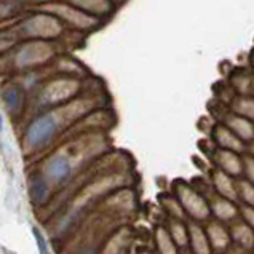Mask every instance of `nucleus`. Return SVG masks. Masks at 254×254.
<instances>
[{"label":"nucleus","mask_w":254,"mask_h":254,"mask_svg":"<svg viewBox=\"0 0 254 254\" xmlns=\"http://www.w3.org/2000/svg\"><path fill=\"white\" fill-rule=\"evenodd\" d=\"M174 195H176V198L183 205L189 219L197 222H206L211 217L209 201L198 189L184 183V181H178L174 184Z\"/></svg>","instance_id":"nucleus-1"},{"label":"nucleus","mask_w":254,"mask_h":254,"mask_svg":"<svg viewBox=\"0 0 254 254\" xmlns=\"http://www.w3.org/2000/svg\"><path fill=\"white\" fill-rule=\"evenodd\" d=\"M58 133V119L55 115H40L31 122L24 134V142L29 149L39 150L48 146Z\"/></svg>","instance_id":"nucleus-2"},{"label":"nucleus","mask_w":254,"mask_h":254,"mask_svg":"<svg viewBox=\"0 0 254 254\" xmlns=\"http://www.w3.org/2000/svg\"><path fill=\"white\" fill-rule=\"evenodd\" d=\"M21 31H23L24 37L48 40L60 35V32L63 31V26L60 23V19L55 16H50V14H35V16L29 18L21 26Z\"/></svg>","instance_id":"nucleus-3"},{"label":"nucleus","mask_w":254,"mask_h":254,"mask_svg":"<svg viewBox=\"0 0 254 254\" xmlns=\"http://www.w3.org/2000/svg\"><path fill=\"white\" fill-rule=\"evenodd\" d=\"M53 11L56 14H61L64 19H67V23H70L77 29H93L99 24L98 16H93V14L77 8V6H74L72 3H67V5L56 3L53 5Z\"/></svg>","instance_id":"nucleus-4"},{"label":"nucleus","mask_w":254,"mask_h":254,"mask_svg":"<svg viewBox=\"0 0 254 254\" xmlns=\"http://www.w3.org/2000/svg\"><path fill=\"white\" fill-rule=\"evenodd\" d=\"M206 235H208V240H209V246L214 253H224L227 251L230 246H232V237H230V232L229 227L226 226V222H222L219 219H209L206 221Z\"/></svg>","instance_id":"nucleus-5"},{"label":"nucleus","mask_w":254,"mask_h":254,"mask_svg":"<svg viewBox=\"0 0 254 254\" xmlns=\"http://www.w3.org/2000/svg\"><path fill=\"white\" fill-rule=\"evenodd\" d=\"M213 141L217 147L234 150L238 154H245L246 152V142H243L229 127H226L224 123H216L213 127Z\"/></svg>","instance_id":"nucleus-6"},{"label":"nucleus","mask_w":254,"mask_h":254,"mask_svg":"<svg viewBox=\"0 0 254 254\" xmlns=\"http://www.w3.org/2000/svg\"><path fill=\"white\" fill-rule=\"evenodd\" d=\"M213 158H214L216 166H219L221 170L229 173L230 176H234V178L243 176V157H242V154H238V152H234V150L217 147L214 150Z\"/></svg>","instance_id":"nucleus-7"},{"label":"nucleus","mask_w":254,"mask_h":254,"mask_svg":"<svg viewBox=\"0 0 254 254\" xmlns=\"http://www.w3.org/2000/svg\"><path fill=\"white\" fill-rule=\"evenodd\" d=\"M209 201V209H211V216L222 222H232L240 216L238 211V203L234 200H229L222 197L219 193H213V197L208 200Z\"/></svg>","instance_id":"nucleus-8"},{"label":"nucleus","mask_w":254,"mask_h":254,"mask_svg":"<svg viewBox=\"0 0 254 254\" xmlns=\"http://www.w3.org/2000/svg\"><path fill=\"white\" fill-rule=\"evenodd\" d=\"M211 186L216 193H219L229 200H234L237 203L240 201L238 200V192H237V179L234 176H230V174L224 170H221L219 166H216L211 171Z\"/></svg>","instance_id":"nucleus-9"},{"label":"nucleus","mask_w":254,"mask_h":254,"mask_svg":"<svg viewBox=\"0 0 254 254\" xmlns=\"http://www.w3.org/2000/svg\"><path fill=\"white\" fill-rule=\"evenodd\" d=\"M229 232L232 237V243L240 250L251 251L254 248V229L250 224H246L240 216L230 222Z\"/></svg>","instance_id":"nucleus-10"},{"label":"nucleus","mask_w":254,"mask_h":254,"mask_svg":"<svg viewBox=\"0 0 254 254\" xmlns=\"http://www.w3.org/2000/svg\"><path fill=\"white\" fill-rule=\"evenodd\" d=\"M224 125L229 127L243 142L250 144L254 141V122L250 119H245L242 115H238L235 112H229L224 115Z\"/></svg>","instance_id":"nucleus-11"},{"label":"nucleus","mask_w":254,"mask_h":254,"mask_svg":"<svg viewBox=\"0 0 254 254\" xmlns=\"http://www.w3.org/2000/svg\"><path fill=\"white\" fill-rule=\"evenodd\" d=\"M187 229H189V246H190L193 254H211L213 253L211 246H209L206 230L201 226V222L189 219Z\"/></svg>","instance_id":"nucleus-12"},{"label":"nucleus","mask_w":254,"mask_h":254,"mask_svg":"<svg viewBox=\"0 0 254 254\" xmlns=\"http://www.w3.org/2000/svg\"><path fill=\"white\" fill-rule=\"evenodd\" d=\"M2 101L13 117H19L26 107V93L18 85H10L2 91Z\"/></svg>","instance_id":"nucleus-13"},{"label":"nucleus","mask_w":254,"mask_h":254,"mask_svg":"<svg viewBox=\"0 0 254 254\" xmlns=\"http://www.w3.org/2000/svg\"><path fill=\"white\" fill-rule=\"evenodd\" d=\"M50 50L48 45L43 40L42 43H29V45L21 50L19 56H18V66L19 67H29V66H34L35 63H40V61H45L47 58L50 56Z\"/></svg>","instance_id":"nucleus-14"},{"label":"nucleus","mask_w":254,"mask_h":254,"mask_svg":"<svg viewBox=\"0 0 254 254\" xmlns=\"http://www.w3.org/2000/svg\"><path fill=\"white\" fill-rule=\"evenodd\" d=\"M47 176L53 183H64L70 176V162L64 155H55L47 165Z\"/></svg>","instance_id":"nucleus-15"},{"label":"nucleus","mask_w":254,"mask_h":254,"mask_svg":"<svg viewBox=\"0 0 254 254\" xmlns=\"http://www.w3.org/2000/svg\"><path fill=\"white\" fill-rule=\"evenodd\" d=\"M77 8H80L93 16H104L112 11V2L111 0H69Z\"/></svg>","instance_id":"nucleus-16"},{"label":"nucleus","mask_w":254,"mask_h":254,"mask_svg":"<svg viewBox=\"0 0 254 254\" xmlns=\"http://www.w3.org/2000/svg\"><path fill=\"white\" fill-rule=\"evenodd\" d=\"M230 111L254 122V96H251V94H235L234 99L230 101Z\"/></svg>","instance_id":"nucleus-17"},{"label":"nucleus","mask_w":254,"mask_h":254,"mask_svg":"<svg viewBox=\"0 0 254 254\" xmlns=\"http://www.w3.org/2000/svg\"><path fill=\"white\" fill-rule=\"evenodd\" d=\"M29 192H31V198L37 205H45L50 198V187L45 178H42L40 174L31 178V184H29Z\"/></svg>","instance_id":"nucleus-18"},{"label":"nucleus","mask_w":254,"mask_h":254,"mask_svg":"<svg viewBox=\"0 0 254 254\" xmlns=\"http://www.w3.org/2000/svg\"><path fill=\"white\" fill-rule=\"evenodd\" d=\"M168 230H170V234L173 237L174 243H176V246H178V250L187 248V246H189V229H187L186 221L170 217Z\"/></svg>","instance_id":"nucleus-19"},{"label":"nucleus","mask_w":254,"mask_h":254,"mask_svg":"<svg viewBox=\"0 0 254 254\" xmlns=\"http://www.w3.org/2000/svg\"><path fill=\"white\" fill-rule=\"evenodd\" d=\"M155 245H157V250L162 254H176L178 253V246L174 243L168 227L158 226L155 229Z\"/></svg>","instance_id":"nucleus-20"},{"label":"nucleus","mask_w":254,"mask_h":254,"mask_svg":"<svg viewBox=\"0 0 254 254\" xmlns=\"http://www.w3.org/2000/svg\"><path fill=\"white\" fill-rule=\"evenodd\" d=\"M162 201V206L166 213H168L170 217H174V219H183L187 221V214L184 211L183 205L179 203V200L176 198V195H170V193H165L160 197Z\"/></svg>","instance_id":"nucleus-21"},{"label":"nucleus","mask_w":254,"mask_h":254,"mask_svg":"<svg viewBox=\"0 0 254 254\" xmlns=\"http://www.w3.org/2000/svg\"><path fill=\"white\" fill-rule=\"evenodd\" d=\"M253 82H254V75L246 74V72H238V74L232 75L230 78V85L237 94H251Z\"/></svg>","instance_id":"nucleus-22"},{"label":"nucleus","mask_w":254,"mask_h":254,"mask_svg":"<svg viewBox=\"0 0 254 254\" xmlns=\"http://www.w3.org/2000/svg\"><path fill=\"white\" fill-rule=\"evenodd\" d=\"M237 192H238V200L240 203H246V205L254 206V184L250 183L246 178L237 179Z\"/></svg>","instance_id":"nucleus-23"},{"label":"nucleus","mask_w":254,"mask_h":254,"mask_svg":"<svg viewBox=\"0 0 254 254\" xmlns=\"http://www.w3.org/2000/svg\"><path fill=\"white\" fill-rule=\"evenodd\" d=\"M238 211H240V217L254 229V206L246 205V203H238Z\"/></svg>","instance_id":"nucleus-24"},{"label":"nucleus","mask_w":254,"mask_h":254,"mask_svg":"<svg viewBox=\"0 0 254 254\" xmlns=\"http://www.w3.org/2000/svg\"><path fill=\"white\" fill-rule=\"evenodd\" d=\"M243 176L254 184V157L250 154L243 155Z\"/></svg>","instance_id":"nucleus-25"},{"label":"nucleus","mask_w":254,"mask_h":254,"mask_svg":"<svg viewBox=\"0 0 254 254\" xmlns=\"http://www.w3.org/2000/svg\"><path fill=\"white\" fill-rule=\"evenodd\" d=\"M32 232H34V237H35V240H37L39 250H40L42 253H47V251H48V248H47V242H45V238L42 237L40 230H39L37 227H34V229H32Z\"/></svg>","instance_id":"nucleus-26"},{"label":"nucleus","mask_w":254,"mask_h":254,"mask_svg":"<svg viewBox=\"0 0 254 254\" xmlns=\"http://www.w3.org/2000/svg\"><path fill=\"white\" fill-rule=\"evenodd\" d=\"M246 152H248L250 155H253V157H254V141H251V142H250V146H246Z\"/></svg>","instance_id":"nucleus-27"},{"label":"nucleus","mask_w":254,"mask_h":254,"mask_svg":"<svg viewBox=\"0 0 254 254\" xmlns=\"http://www.w3.org/2000/svg\"><path fill=\"white\" fill-rule=\"evenodd\" d=\"M3 129V122H2V115H0V131Z\"/></svg>","instance_id":"nucleus-28"},{"label":"nucleus","mask_w":254,"mask_h":254,"mask_svg":"<svg viewBox=\"0 0 254 254\" xmlns=\"http://www.w3.org/2000/svg\"><path fill=\"white\" fill-rule=\"evenodd\" d=\"M251 64H253V67H254V53L251 55Z\"/></svg>","instance_id":"nucleus-29"},{"label":"nucleus","mask_w":254,"mask_h":254,"mask_svg":"<svg viewBox=\"0 0 254 254\" xmlns=\"http://www.w3.org/2000/svg\"><path fill=\"white\" fill-rule=\"evenodd\" d=\"M35 2H48V0H35Z\"/></svg>","instance_id":"nucleus-30"},{"label":"nucleus","mask_w":254,"mask_h":254,"mask_svg":"<svg viewBox=\"0 0 254 254\" xmlns=\"http://www.w3.org/2000/svg\"><path fill=\"white\" fill-rule=\"evenodd\" d=\"M251 93H254V82H253V91Z\"/></svg>","instance_id":"nucleus-31"}]
</instances>
